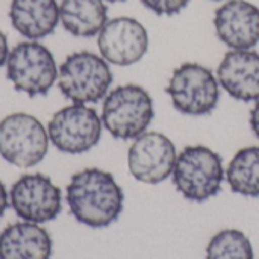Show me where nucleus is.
<instances>
[{"instance_id":"obj_1","label":"nucleus","mask_w":259,"mask_h":259,"mask_svg":"<svg viewBox=\"0 0 259 259\" xmlns=\"http://www.w3.org/2000/svg\"><path fill=\"white\" fill-rule=\"evenodd\" d=\"M67 203L73 217L94 229L108 228L123 212L124 193L115 178L100 168H85L71 176Z\"/></svg>"},{"instance_id":"obj_2","label":"nucleus","mask_w":259,"mask_h":259,"mask_svg":"<svg viewBox=\"0 0 259 259\" xmlns=\"http://www.w3.org/2000/svg\"><path fill=\"white\" fill-rule=\"evenodd\" d=\"M152 96L137 83H126L111 90L103 99L102 124L117 140H135L153 121Z\"/></svg>"},{"instance_id":"obj_3","label":"nucleus","mask_w":259,"mask_h":259,"mask_svg":"<svg viewBox=\"0 0 259 259\" xmlns=\"http://www.w3.org/2000/svg\"><path fill=\"white\" fill-rule=\"evenodd\" d=\"M171 178L176 190L187 200L205 202L220 193L226 170L217 152L196 144L178 155Z\"/></svg>"},{"instance_id":"obj_4","label":"nucleus","mask_w":259,"mask_h":259,"mask_svg":"<svg viewBox=\"0 0 259 259\" xmlns=\"http://www.w3.org/2000/svg\"><path fill=\"white\" fill-rule=\"evenodd\" d=\"M114 76L109 62L88 50L68 55L58 71V87L71 103L90 105L103 100Z\"/></svg>"},{"instance_id":"obj_5","label":"nucleus","mask_w":259,"mask_h":259,"mask_svg":"<svg viewBox=\"0 0 259 259\" xmlns=\"http://www.w3.org/2000/svg\"><path fill=\"white\" fill-rule=\"evenodd\" d=\"M6 76L15 91L29 97L46 96L58 80V65L52 52L38 41H23L9 50Z\"/></svg>"},{"instance_id":"obj_6","label":"nucleus","mask_w":259,"mask_h":259,"mask_svg":"<svg viewBox=\"0 0 259 259\" xmlns=\"http://www.w3.org/2000/svg\"><path fill=\"white\" fill-rule=\"evenodd\" d=\"M165 91L175 109L191 117L211 114L220 100L217 76L197 62H185L175 68Z\"/></svg>"},{"instance_id":"obj_7","label":"nucleus","mask_w":259,"mask_h":259,"mask_svg":"<svg viewBox=\"0 0 259 259\" xmlns=\"http://www.w3.org/2000/svg\"><path fill=\"white\" fill-rule=\"evenodd\" d=\"M50 138L33 115L15 112L0 121V156L20 168L39 164L49 152Z\"/></svg>"},{"instance_id":"obj_8","label":"nucleus","mask_w":259,"mask_h":259,"mask_svg":"<svg viewBox=\"0 0 259 259\" xmlns=\"http://www.w3.org/2000/svg\"><path fill=\"white\" fill-rule=\"evenodd\" d=\"M102 118L88 105L71 103L53 114L47 124L50 143L64 153L79 155L91 150L102 137Z\"/></svg>"},{"instance_id":"obj_9","label":"nucleus","mask_w":259,"mask_h":259,"mask_svg":"<svg viewBox=\"0 0 259 259\" xmlns=\"http://www.w3.org/2000/svg\"><path fill=\"white\" fill-rule=\"evenodd\" d=\"M14 212L23 220L42 225L55 220L62 211L61 190L41 173L23 175L9 191Z\"/></svg>"},{"instance_id":"obj_10","label":"nucleus","mask_w":259,"mask_h":259,"mask_svg":"<svg viewBox=\"0 0 259 259\" xmlns=\"http://www.w3.org/2000/svg\"><path fill=\"white\" fill-rule=\"evenodd\" d=\"M178 159L175 143L161 132H144L127 152L131 175L143 184L156 185L168 179Z\"/></svg>"},{"instance_id":"obj_11","label":"nucleus","mask_w":259,"mask_h":259,"mask_svg":"<svg viewBox=\"0 0 259 259\" xmlns=\"http://www.w3.org/2000/svg\"><path fill=\"white\" fill-rule=\"evenodd\" d=\"M100 56L109 64L127 67L143 59L149 49L146 27L132 17L108 20L97 35Z\"/></svg>"},{"instance_id":"obj_12","label":"nucleus","mask_w":259,"mask_h":259,"mask_svg":"<svg viewBox=\"0 0 259 259\" xmlns=\"http://www.w3.org/2000/svg\"><path fill=\"white\" fill-rule=\"evenodd\" d=\"M214 27L231 50H249L259 44V8L247 0H226L215 9Z\"/></svg>"},{"instance_id":"obj_13","label":"nucleus","mask_w":259,"mask_h":259,"mask_svg":"<svg viewBox=\"0 0 259 259\" xmlns=\"http://www.w3.org/2000/svg\"><path fill=\"white\" fill-rule=\"evenodd\" d=\"M220 87L235 100H259V53L249 50H229L219 64Z\"/></svg>"},{"instance_id":"obj_14","label":"nucleus","mask_w":259,"mask_h":259,"mask_svg":"<svg viewBox=\"0 0 259 259\" xmlns=\"http://www.w3.org/2000/svg\"><path fill=\"white\" fill-rule=\"evenodd\" d=\"M53 243L36 223L18 222L0 234V259H50Z\"/></svg>"},{"instance_id":"obj_15","label":"nucleus","mask_w":259,"mask_h":259,"mask_svg":"<svg viewBox=\"0 0 259 259\" xmlns=\"http://www.w3.org/2000/svg\"><path fill=\"white\" fill-rule=\"evenodd\" d=\"M9 20L20 35L38 41L55 32L59 5L56 0H11Z\"/></svg>"},{"instance_id":"obj_16","label":"nucleus","mask_w":259,"mask_h":259,"mask_svg":"<svg viewBox=\"0 0 259 259\" xmlns=\"http://www.w3.org/2000/svg\"><path fill=\"white\" fill-rule=\"evenodd\" d=\"M59 21L73 36L91 38L106 24L108 6L105 0H61Z\"/></svg>"},{"instance_id":"obj_17","label":"nucleus","mask_w":259,"mask_h":259,"mask_svg":"<svg viewBox=\"0 0 259 259\" xmlns=\"http://www.w3.org/2000/svg\"><path fill=\"white\" fill-rule=\"evenodd\" d=\"M231 190L244 197H259V146L240 149L226 168Z\"/></svg>"},{"instance_id":"obj_18","label":"nucleus","mask_w":259,"mask_h":259,"mask_svg":"<svg viewBox=\"0 0 259 259\" xmlns=\"http://www.w3.org/2000/svg\"><path fill=\"white\" fill-rule=\"evenodd\" d=\"M206 259H253V247L244 232L225 229L211 238L206 247Z\"/></svg>"},{"instance_id":"obj_19","label":"nucleus","mask_w":259,"mask_h":259,"mask_svg":"<svg viewBox=\"0 0 259 259\" xmlns=\"http://www.w3.org/2000/svg\"><path fill=\"white\" fill-rule=\"evenodd\" d=\"M141 3L156 15H176L188 6L190 0H141Z\"/></svg>"},{"instance_id":"obj_20","label":"nucleus","mask_w":259,"mask_h":259,"mask_svg":"<svg viewBox=\"0 0 259 259\" xmlns=\"http://www.w3.org/2000/svg\"><path fill=\"white\" fill-rule=\"evenodd\" d=\"M250 127H252L255 137L259 140V100H256L255 106L250 111Z\"/></svg>"},{"instance_id":"obj_21","label":"nucleus","mask_w":259,"mask_h":259,"mask_svg":"<svg viewBox=\"0 0 259 259\" xmlns=\"http://www.w3.org/2000/svg\"><path fill=\"white\" fill-rule=\"evenodd\" d=\"M8 55H9V46H8V39H6V35L0 30V68L6 64V59H8Z\"/></svg>"},{"instance_id":"obj_22","label":"nucleus","mask_w":259,"mask_h":259,"mask_svg":"<svg viewBox=\"0 0 259 259\" xmlns=\"http://www.w3.org/2000/svg\"><path fill=\"white\" fill-rule=\"evenodd\" d=\"M8 205H9V194L6 193L3 182L0 181V219L3 217L5 211L8 209Z\"/></svg>"},{"instance_id":"obj_23","label":"nucleus","mask_w":259,"mask_h":259,"mask_svg":"<svg viewBox=\"0 0 259 259\" xmlns=\"http://www.w3.org/2000/svg\"><path fill=\"white\" fill-rule=\"evenodd\" d=\"M105 2H109V3H118V2H126V0H105Z\"/></svg>"},{"instance_id":"obj_24","label":"nucleus","mask_w":259,"mask_h":259,"mask_svg":"<svg viewBox=\"0 0 259 259\" xmlns=\"http://www.w3.org/2000/svg\"><path fill=\"white\" fill-rule=\"evenodd\" d=\"M212 2H223V0H212Z\"/></svg>"}]
</instances>
